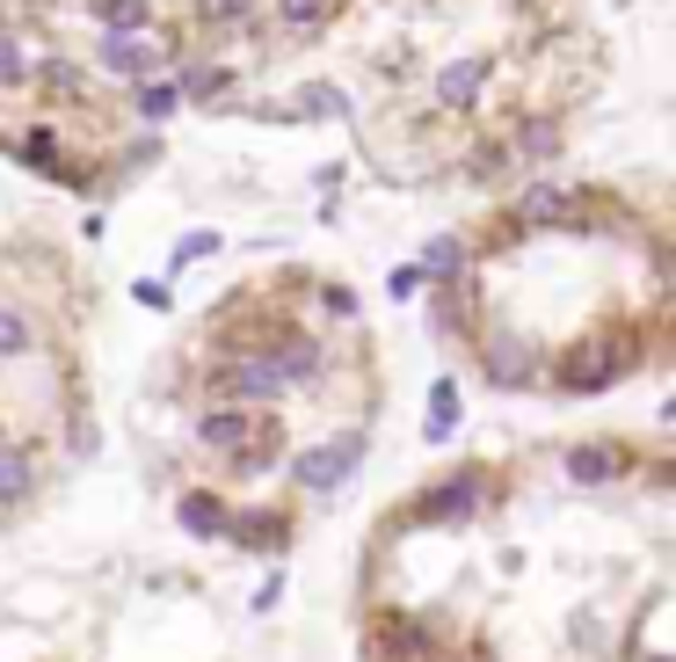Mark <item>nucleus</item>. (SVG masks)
Wrapping results in <instances>:
<instances>
[{
  "instance_id": "1",
  "label": "nucleus",
  "mask_w": 676,
  "mask_h": 662,
  "mask_svg": "<svg viewBox=\"0 0 676 662\" xmlns=\"http://www.w3.org/2000/svg\"><path fill=\"white\" fill-rule=\"evenodd\" d=\"M365 466V430H335V437H320V444H306V452L292 459V481H298V495H335L349 481V473Z\"/></svg>"
},
{
  "instance_id": "2",
  "label": "nucleus",
  "mask_w": 676,
  "mask_h": 662,
  "mask_svg": "<svg viewBox=\"0 0 676 662\" xmlns=\"http://www.w3.org/2000/svg\"><path fill=\"white\" fill-rule=\"evenodd\" d=\"M619 343H574L553 357V393H574V401H590L604 386H619Z\"/></svg>"
},
{
  "instance_id": "3",
  "label": "nucleus",
  "mask_w": 676,
  "mask_h": 662,
  "mask_svg": "<svg viewBox=\"0 0 676 662\" xmlns=\"http://www.w3.org/2000/svg\"><path fill=\"white\" fill-rule=\"evenodd\" d=\"M480 503H487V473L458 466L451 481H436V488L415 495V517L422 524H466V517H480Z\"/></svg>"
},
{
  "instance_id": "4",
  "label": "nucleus",
  "mask_w": 676,
  "mask_h": 662,
  "mask_svg": "<svg viewBox=\"0 0 676 662\" xmlns=\"http://www.w3.org/2000/svg\"><path fill=\"white\" fill-rule=\"evenodd\" d=\"M211 393H219L225 408H247V416H255L262 401H277L284 386H277V371H270L255 349H247V357H225V365L211 371Z\"/></svg>"
},
{
  "instance_id": "5",
  "label": "nucleus",
  "mask_w": 676,
  "mask_h": 662,
  "mask_svg": "<svg viewBox=\"0 0 676 662\" xmlns=\"http://www.w3.org/2000/svg\"><path fill=\"white\" fill-rule=\"evenodd\" d=\"M95 66L139 87V81H154V73H160V44H154V36H109L103 30V36H95Z\"/></svg>"
},
{
  "instance_id": "6",
  "label": "nucleus",
  "mask_w": 676,
  "mask_h": 662,
  "mask_svg": "<svg viewBox=\"0 0 676 662\" xmlns=\"http://www.w3.org/2000/svg\"><path fill=\"white\" fill-rule=\"evenodd\" d=\"M255 357L277 371L284 393H292V386H306V379H320V343H313V335H270Z\"/></svg>"
},
{
  "instance_id": "7",
  "label": "nucleus",
  "mask_w": 676,
  "mask_h": 662,
  "mask_svg": "<svg viewBox=\"0 0 676 662\" xmlns=\"http://www.w3.org/2000/svg\"><path fill=\"white\" fill-rule=\"evenodd\" d=\"M487 81H495V59H487V52H473V59H451V66L436 73V103H444V109H473V103H480V87H487Z\"/></svg>"
},
{
  "instance_id": "8",
  "label": "nucleus",
  "mask_w": 676,
  "mask_h": 662,
  "mask_svg": "<svg viewBox=\"0 0 676 662\" xmlns=\"http://www.w3.org/2000/svg\"><path fill=\"white\" fill-rule=\"evenodd\" d=\"M480 371H487L495 386H509V393H517V386L538 379V357L517 343V335H487V343H480Z\"/></svg>"
},
{
  "instance_id": "9",
  "label": "nucleus",
  "mask_w": 676,
  "mask_h": 662,
  "mask_svg": "<svg viewBox=\"0 0 676 662\" xmlns=\"http://www.w3.org/2000/svg\"><path fill=\"white\" fill-rule=\"evenodd\" d=\"M619 473H625V452L611 444V437H590V444H574V452H568V481H574V488H611Z\"/></svg>"
},
{
  "instance_id": "10",
  "label": "nucleus",
  "mask_w": 676,
  "mask_h": 662,
  "mask_svg": "<svg viewBox=\"0 0 676 662\" xmlns=\"http://www.w3.org/2000/svg\"><path fill=\"white\" fill-rule=\"evenodd\" d=\"M277 466H284V422H277V416H270V422L255 416L247 444L233 452V473H241V481H262V473H277Z\"/></svg>"
},
{
  "instance_id": "11",
  "label": "nucleus",
  "mask_w": 676,
  "mask_h": 662,
  "mask_svg": "<svg viewBox=\"0 0 676 662\" xmlns=\"http://www.w3.org/2000/svg\"><path fill=\"white\" fill-rule=\"evenodd\" d=\"M560 139H568V132H560V117H546V109H538V117H524L503 146H509V160H531V168H546V160H560Z\"/></svg>"
},
{
  "instance_id": "12",
  "label": "nucleus",
  "mask_w": 676,
  "mask_h": 662,
  "mask_svg": "<svg viewBox=\"0 0 676 662\" xmlns=\"http://www.w3.org/2000/svg\"><path fill=\"white\" fill-rule=\"evenodd\" d=\"M175 517H182V532H190V539H225V524H233V503H225L219 488H190L182 503H175Z\"/></svg>"
},
{
  "instance_id": "13",
  "label": "nucleus",
  "mask_w": 676,
  "mask_h": 662,
  "mask_svg": "<svg viewBox=\"0 0 676 662\" xmlns=\"http://www.w3.org/2000/svg\"><path fill=\"white\" fill-rule=\"evenodd\" d=\"M247 430H255V416H247V408H225V401L197 416V444H204V452H225V459L247 444Z\"/></svg>"
},
{
  "instance_id": "14",
  "label": "nucleus",
  "mask_w": 676,
  "mask_h": 662,
  "mask_svg": "<svg viewBox=\"0 0 676 662\" xmlns=\"http://www.w3.org/2000/svg\"><path fill=\"white\" fill-rule=\"evenodd\" d=\"M36 495V459L30 444H15V437H0V509H15Z\"/></svg>"
},
{
  "instance_id": "15",
  "label": "nucleus",
  "mask_w": 676,
  "mask_h": 662,
  "mask_svg": "<svg viewBox=\"0 0 676 662\" xmlns=\"http://www.w3.org/2000/svg\"><path fill=\"white\" fill-rule=\"evenodd\" d=\"M568 204H574V197L560 190V182H538V190L517 197V227H560V219H568Z\"/></svg>"
},
{
  "instance_id": "16",
  "label": "nucleus",
  "mask_w": 676,
  "mask_h": 662,
  "mask_svg": "<svg viewBox=\"0 0 676 662\" xmlns=\"http://www.w3.org/2000/svg\"><path fill=\"white\" fill-rule=\"evenodd\" d=\"M87 8H95V22H103L109 36H146L154 30V8H146V0H87Z\"/></svg>"
},
{
  "instance_id": "17",
  "label": "nucleus",
  "mask_w": 676,
  "mask_h": 662,
  "mask_svg": "<svg viewBox=\"0 0 676 662\" xmlns=\"http://www.w3.org/2000/svg\"><path fill=\"white\" fill-rule=\"evenodd\" d=\"M415 270H422V284H458V277H466V241H451V233H444V241H430Z\"/></svg>"
},
{
  "instance_id": "18",
  "label": "nucleus",
  "mask_w": 676,
  "mask_h": 662,
  "mask_svg": "<svg viewBox=\"0 0 676 662\" xmlns=\"http://www.w3.org/2000/svg\"><path fill=\"white\" fill-rule=\"evenodd\" d=\"M131 109H139L146 124H160V117H175V109H182V87L154 73V81H139V87H131Z\"/></svg>"
},
{
  "instance_id": "19",
  "label": "nucleus",
  "mask_w": 676,
  "mask_h": 662,
  "mask_svg": "<svg viewBox=\"0 0 676 662\" xmlns=\"http://www.w3.org/2000/svg\"><path fill=\"white\" fill-rule=\"evenodd\" d=\"M451 430H458V386L436 379V386H430V422H422V437H430V444H444Z\"/></svg>"
},
{
  "instance_id": "20",
  "label": "nucleus",
  "mask_w": 676,
  "mask_h": 662,
  "mask_svg": "<svg viewBox=\"0 0 676 662\" xmlns=\"http://www.w3.org/2000/svg\"><path fill=\"white\" fill-rule=\"evenodd\" d=\"M59 154H66V146H59L52 124H36V132H22V139H15V160H22V168H52V175H59Z\"/></svg>"
},
{
  "instance_id": "21",
  "label": "nucleus",
  "mask_w": 676,
  "mask_h": 662,
  "mask_svg": "<svg viewBox=\"0 0 676 662\" xmlns=\"http://www.w3.org/2000/svg\"><path fill=\"white\" fill-rule=\"evenodd\" d=\"M335 15V0H277V22L292 36H306V30H320V22Z\"/></svg>"
},
{
  "instance_id": "22",
  "label": "nucleus",
  "mask_w": 676,
  "mask_h": 662,
  "mask_svg": "<svg viewBox=\"0 0 676 662\" xmlns=\"http://www.w3.org/2000/svg\"><path fill=\"white\" fill-rule=\"evenodd\" d=\"M247 15H255V0H197V22H211V30H233Z\"/></svg>"
},
{
  "instance_id": "23",
  "label": "nucleus",
  "mask_w": 676,
  "mask_h": 662,
  "mask_svg": "<svg viewBox=\"0 0 676 662\" xmlns=\"http://www.w3.org/2000/svg\"><path fill=\"white\" fill-rule=\"evenodd\" d=\"M175 87H182V103H211V95L225 87V66H190Z\"/></svg>"
},
{
  "instance_id": "24",
  "label": "nucleus",
  "mask_w": 676,
  "mask_h": 662,
  "mask_svg": "<svg viewBox=\"0 0 676 662\" xmlns=\"http://www.w3.org/2000/svg\"><path fill=\"white\" fill-rule=\"evenodd\" d=\"M30 349H36L30 321H22V314H8V306H0V357H30Z\"/></svg>"
},
{
  "instance_id": "25",
  "label": "nucleus",
  "mask_w": 676,
  "mask_h": 662,
  "mask_svg": "<svg viewBox=\"0 0 676 662\" xmlns=\"http://www.w3.org/2000/svg\"><path fill=\"white\" fill-rule=\"evenodd\" d=\"M298 117H349L342 87H320V81H313V87H306V103H298Z\"/></svg>"
},
{
  "instance_id": "26",
  "label": "nucleus",
  "mask_w": 676,
  "mask_h": 662,
  "mask_svg": "<svg viewBox=\"0 0 676 662\" xmlns=\"http://www.w3.org/2000/svg\"><path fill=\"white\" fill-rule=\"evenodd\" d=\"M0 81H8V87H22V81H30V59H22L15 30H0Z\"/></svg>"
},
{
  "instance_id": "27",
  "label": "nucleus",
  "mask_w": 676,
  "mask_h": 662,
  "mask_svg": "<svg viewBox=\"0 0 676 662\" xmlns=\"http://www.w3.org/2000/svg\"><path fill=\"white\" fill-rule=\"evenodd\" d=\"M219 248V233H182V248H175V262H197V255H211Z\"/></svg>"
},
{
  "instance_id": "28",
  "label": "nucleus",
  "mask_w": 676,
  "mask_h": 662,
  "mask_svg": "<svg viewBox=\"0 0 676 662\" xmlns=\"http://www.w3.org/2000/svg\"><path fill=\"white\" fill-rule=\"evenodd\" d=\"M495 168H509V146H503V139H487L480 160H473V175H495Z\"/></svg>"
},
{
  "instance_id": "29",
  "label": "nucleus",
  "mask_w": 676,
  "mask_h": 662,
  "mask_svg": "<svg viewBox=\"0 0 676 662\" xmlns=\"http://www.w3.org/2000/svg\"><path fill=\"white\" fill-rule=\"evenodd\" d=\"M385 292H393V298H415V292H422V270H393V284H385Z\"/></svg>"
},
{
  "instance_id": "30",
  "label": "nucleus",
  "mask_w": 676,
  "mask_h": 662,
  "mask_svg": "<svg viewBox=\"0 0 676 662\" xmlns=\"http://www.w3.org/2000/svg\"><path fill=\"white\" fill-rule=\"evenodd\" d=\"M328 314L349 321V314H357V292H342V284H335V292H328Z\"/></svg>"
}]
</instances>
